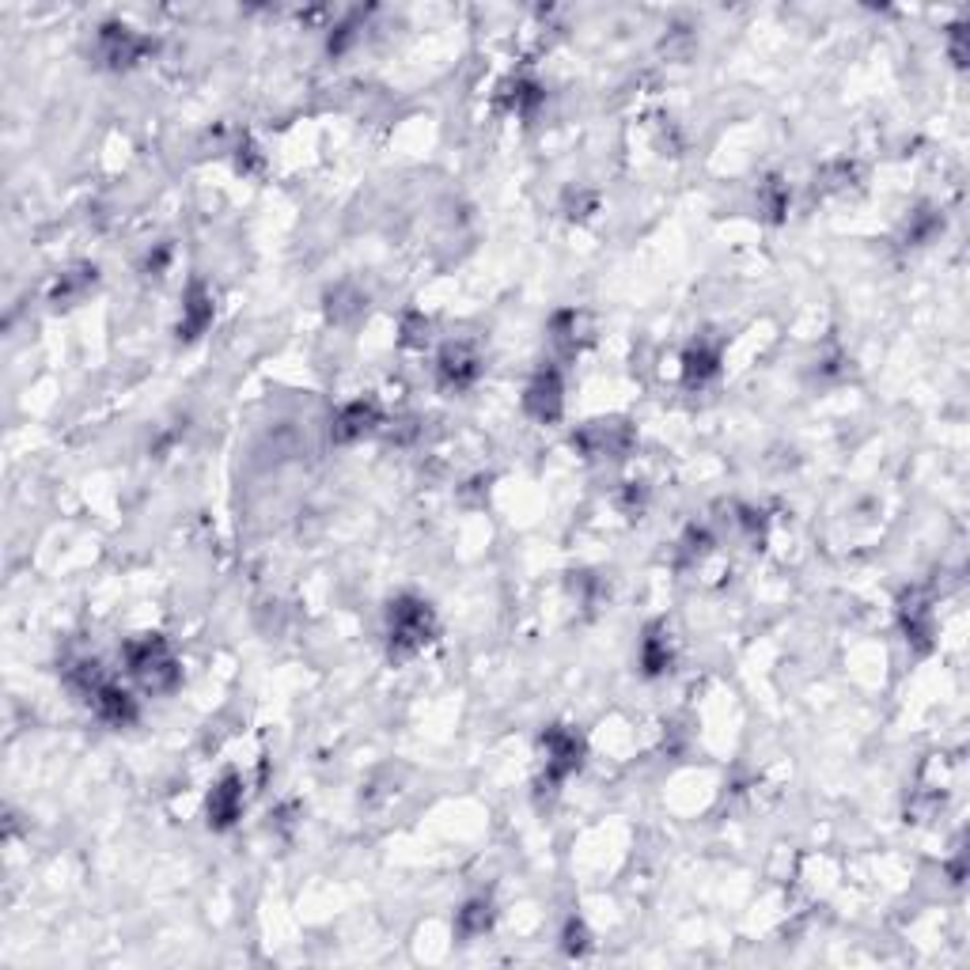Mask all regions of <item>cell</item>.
Instances as JSON below:
<instances>
[{
	"label": "cell",
	"instance_id": "6da1fadb",
	"mask_svg": "<svg viewBox=\"0 0 970 970\" xmlns=\"http://www.w3.org/2000/svg\"><path fill=\"white\" fill-rule=\"evenodd\" d=\"M126 660H129V671L148 690H163V686L175 683V660H171V652H167V645H163L160 637H141V641L126 645Z\"/></svg>",
	"mask_w": 970,
	"mask_h": 970
},
{
	"label": "cell",
	"instance_id": "7a4b0ae2",
	"mask_svg": "<svg viewBox=\"0 0 970 970\" xmlns=\"http://www.w3.org/2000/svg\"><path fill=\"white\" fill-rule=\"evenodd\" d=\"M429 607L425 603H414V599H398L391 607V641L398 648H417L429 641Z\"/></svg>",
	"mask_w": 970,
	"mask_h": 970
},
{
	"label": "cell",
	"instance_id": "3957f363",
	"mask_svg": "<svg viewBox=\"0 0 970 970\" xmlns=\"http://www.w3.org/2000/svg\"><path fill=\"white\" fill-rule=\"evenodd\" d=\"M527 410L535 417H542V421H554L557 414H561V379L554 376V372H542L535 383H531V391H527Z\"/></svg>",
	"mask_w": 970,
	"mask_h": 970
},
{
	"label": "cell",
	"instance_id": "277c9868",
	"mask_svg": "<svg viewBox=\"0 0 970 970\" xmlns=\"http://www.w3.org/2000/svg\"><path fill=\"white\" fill-rule=\"evenodd\" d=\"M546 751H550V777H565L580 766V743H576L573 732H561L554 728L546 736Z\"/></svg>",
	"mask_w": 970,
	"mask_h": 970
},
{
	"label": "cell",
	"instance_id": "5b68a950",
	"mask_svg": "<svg viewBox=\"0 0 970 970\" xmlns=\"http://www.w3.org/2000/svg\"><path fill=\"white\" fill-rule=\"evenodd\" d=\"M91 701H95V713L103 720H110V724H129V720L137 717L133 698H129L126 690H118V686H99L91 694Z\"/></svg>",
	"mask_w": 970,
	"mask_h": 970
},
{
	"label": "cell",
	"instance_id": "8992f818",
	"mask_svg": "<svg viewBox=\"0 0 970 970\" xmlns=\"http://www.w3.org/2000/svg\"><path fill=\"white\" fill-rule=\"evenodd\" d=\"M239 808H243V792H239V781L235 777H228L220 789H213V796H209V823L213 827H228L235 815H239Z\"/></svg>",
	"mask_w": 970,
	"mask_h": 970
},
{
	"label": "cell",
	"instance_id": "52a82bcc",
	"mask_svg": "<svg viewBox=\"0 0 970 970\" xmlns=\"http://www.w3.org/2000/svg\"><path fill=\"white\" fill-rule=\"evenodd\" d=\"M440 372H444V379L448 383H455V387H463V383H470L474 379V360L463 353V349H448L444 357H440Z\"/></svg>",
	"mask_w": 970,
	"mask_h": 970
},
{
	"label": "cell",
	"instance_id": "ba28073f",
	"mask_svg": "<svg viewBox=\"0 0 970 970\" xmlns=\"http://www.w3.org/2000/svg\"><path fill=\"white\" fill-rule=\"evenodd\" d=\"M364 429H372V406H364V402H357V406H349L342 417H338V436L342 440H349V436H360Z\"/></svg>",
	"mask_w": 970,
	"mask_h": 970
},
{
	"label": "cell",
	"instance_id": "9c48e42d",
	"mask_svg": "<svg viewBox=\"0 0 970 970\" xmlns=\"http://www.w3.org/2000/svg\"><path fill=\"white\" fill-rule=\"evenodd\" d=\"M459 925H463V933H482L485 925H489V906H482V902L467 906L463 917H459Z\"/></svg>",
	"mask_w": 970,
	"mask_h": 970
},
{
	"label": "cell",
	"instance_id": "30bf717a",
	"mask_svg": "<svg viewBox=\"0 0 970 970\" xmlns=\"http://www.w3.org/2000/svg\"><path fill=\"white\" fill-rule=\"evenodd\" d=\"M686 364H690V376L698 372V379L713 376V372H717V357H713V353H690V357H686Z\"/></svg>",
	"mask_w": 970,
	"mask_h": 970
}]
</instances>
